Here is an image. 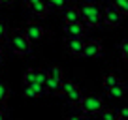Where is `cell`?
I'll use <instances>...</instances> for the list:
<instances>
[{"label":"cell","mask_w":128,"mask_h":120,"mask_svg":"<svg viewBox=\"0 0 128 120\" xmlns=\"http://www.w3.org/2000/svg\"><path fill=\"white\" fill-rule=\"evenodd\" d=\"M77 9H79V17L85 21L87 26L94 28V26H100L102 24V9L96 2H92V0L81 2V4L77 6Z\"/></svg>","instance_id":"obj_1"},{"label":"cell","mask_w":128,"mask_h":120,"mask_svg":"<svg viewBox=\"0 0 128 120\" xmlns=\"http://www.w3.org/2000/svg\"><path fill=\"white\" fill-rule=\"evenodd\" d=\"M10 47L15 55H21V56L32 55V43L28 41L24 30H21V28H15L10 32Z\"/></svg>","instance_id":"obj_2"},{"label":"cell","mask_w":128,"mask_h":120,"mask_svg":"<svg viewBox=\"0 0 128 120\" xmlns=\"http://www.w3.org/2000/svg\"><path fill=\"white\" fill-rule=\"evenodd\" d=\"M77 105H79L83 115H90V116L98 115V113L104 109V101H102L100 96H96V94H92V96H83Z\"/></svg>","instance_id":"obj_3"},{"label":"cell","mask_w":128,"mask_h":120,"mask_svg":"<svg viewBox=\"0 0 128 120\" xmlns=\"http://www.w3.org/2000/svg\"><path fill=\"white\" fill-rule=\"evenodd\" d=\"M60 94H64L66 100H68L70 103H74V105H77L81 101V98H83L81 88L77 86L74 81H66V79H62V83H60Z\"/></svg>","instance_id":"obj_4"},{"label":"cell","mask_w":128,"mask_h":120,"mask_svg":"<svg viewBox=\"0 0 128 120\" xmlns=\"http://www.w3.org/2000/svg\"><path fill=\"white\" fill-rule=\"evenodd\" d=\"M24 34H26V38H28V41H30V43H38V41L44 40L45 30H44V26H42L40 23L28 21L26 26H24Z\"/></svg>","instance_id":"obj_5"},{"label":"cell","mask_w":128,"mask_h":120,"mask_svg":"<svg viewBox=\"0 0 128 120\" xmlns=\"http://www.w3.org/2000/svg\"><path fill=\"white\" fill-rule=\"evenodd\" d=\"M122 17L124 15H120V13L109 4V6H106V9L102 11V24H106V26H119V24L122 23Z\"/></svg>","instance_id":"obj_6"},{"label":"cell","mask_w":128,"mask_h":120,"mask_svg":"<svg viewBox=\"0 0 128 120\" xmlns=\"http://www.w3.org/2000/svg\"><path fill=\"white\" fill-rule=\"evenodd\" d=\"M81 56H87V58H98V56H102V43H100V40L85 41Z\"/></svg>","instance_id":"obj_7"},{"label":"cell","mask_w":128,"mask_h":120,"mask_svg":"<svg viewBox=\"0 0 128 120\" xmlns=\"http://www.w3.org/2000/svg\"><path fill=\"white\" fill-rule=\"evenodd\" d=\"M83 38H66L64 41V51L72 56H81V51H83Z\"/></svg>","instance_id":"obj_8"},{"label":"cell","mask_w":128,"mask_h":120,"mask_svg":"<svg viewBox=\"0 0 128 120\" xmlns=\"http://www.w3.org/2000/svg\"><path fill=\"white\" fill-rule=\"evenodd\" d=\"M24 6H26V9L30 13H34L36 17H45L49 13V8L45 6L44 0H23Z\"/></svg>","instance_id":"obj_9"},{"label":"cell","mask_w":128,"mask_h":120,"mask_svg":"<svg viewBox=\"0 0 128 120\" xmlns=\"http://www.w3.org/2000/svg\"><path fill=\"white\" fill-rule=\"evenodd\" d=\"M47 94L44 84H38V83H24V88H23V96L24 98H40Z\"/></svg>","instance_id":"obj_10"},{"label":"cell","mask_w":128,"mask_h":120,"mask_svg":"<svg viewBox=\"0 0 128 120\" xmlns=\"http://www.w3.org/2000/svg\"><path fill=\"white\" fill-rule=\"evenodd\" d=\"M64 34H66V38H83L85 24H81V21H77V23H64Z\"/></svg>","instance_id":"obj_11"},{"label":"cell","mask_w":128,"mask_h":120,"mask_svg":"<svg viewBox=\"0 0 128 120\" xmlns=\"http://www.w3.org/2000/svg\"><path fill=\"white\" fill-rule=\"evenodd\" d=\"M62 17H64V23H77V21H81L77 6H66L62 9Z\"/></svg>","instance_id":"obj_12"},{"label":"cell","mask_w":128,"mask_h":120,"mask_svg":"<svg viewBox=\"0 0 128 120\" xmlns=\"http://www.w3.org/2000/svg\"><path fill=\"white\" fill-rule=\"evenodd\" d=\"M108 90V96L109 98H113V100H119V98H124L126 96V84L120 81L119 84H115V86H109V88H106Z\"/></svg>","instance_id":"obj_13"},{"label":"cell","mask_w":128,"mask_h":120,"mask_svg":"<svg viewBox=\"0 0 128 120\" xmlns=\"http://www.w3.org/2000/svg\"><path fill=\"white\" fill-rule=\"evenodd\" d=\"M60 83H62V81L47 77V81H45V90H47L49 94H60Z\"/></svg>","instance_id":"obj_14"},{"label":"cell","mask_w":128,"mask_h":120,"mask_svg":"<svg viewBox=\"0 0 128 120\" xmlns=\"http://www.w3.org/2000/svg\"><path fill=\"white\" fill-rule=\"evenodd\" d=\"M120 83V77L117 75V73H106L104 79H102V84H104V88H109V86H115V84Z\"/></svg>","instance_id":"obj_15"},{"label":"cell","mask_w":128,"mask_h":120,"mask_svg":"<svg viewBox=\"0 0 128 120\" xmlns=\"http://www.w3.org/2000/svg\"><path fill=\"white\" fill-rule=\"evenodd\" d=\"M8 98H10V88H8V84H6V83H0V109H2V111H4V107H6Z\"/></svg>","instance_id":"obj_16"},{"label":"cell","mask_w":128,"mask_h":120,"mask_svg":"<svg viewBox=\"0 0 128 120\" xmlns=\"http://www.w3.org/2000/svg\"><path fill=\"white\" fill-rule=\"evenodd\" d=\"M45 73H47V77H53V79H58V81L64 79V73H62V69H60V66H49V68L45 69Z\"/></svg>","instance_id":"obj_17"},{"label":"cell","mask_w":128,"mask_h":120,"mask_svg":"<svg viewBox=\"0 0 128 120\" xmlns=\"http://www.w3.org/2000/svg\"><path fill=\"white\" fill-rule=\"evenodd\" d=\"M49 9H64L68 6V0H44Z\"/></svg>","instance_id":"obj_18"},{"label":"cell","mask_w":128,"mask_h":120,"mask_svg":"<svg viewBox=\"0 0 128 120\" xmlns=\"http://www.w3.org/2000/svg\"><path fill=\"white\" fill-rule=\"evenodd\" d=\"M111 6L120 13V15H126L128 13V0H113Z\"/></svg>","instance_id":"obj_19"},{"label":"cell","mask_w":128,"mask_h":120,"mask_svg":"<svg viewBox=\"0 0 128 120\" xmlns=\"http://www.w3.org/2000/svg\"><path fill=\"white\" fill-rule=\"evenodd\" d=\"M98 115L102 116V120H113L117 116V113L113 111V109H102L100 113H98Z\"/></svg>","instance_id":"obj_20"},{"label":"cell","mask_w":128,"mask_h":120,"mask_svg":"<svg viewBox=\"0 0 128 120\" xmlns=\"http://www.w3.org/2000/svg\"><path fill=\"white\" fill-rule=\"evenodd\" d=\"M24 83H36V69L28 68L26 71H24V77H23Z\"/></svg>","instance_id":"obj_21"},{"label":"cell","mask_w":128,"mask_h":120,"mask_svg":"<svg viewBox=\"0 0 128 120\" xmlns=\"http://www.w3.org/2000/svg\"><path fill=\"white\" fill-rule=\"evenodd\" d=\"M45 81H47V73H45V69H36V83L45 86Z\"/></svg>","instance_id":"obj_22"},{"label":"cell","mask_w":128,"mask_h":120,"mask_svg":"<svg viewBox=\"0 0 128 120\" xmlns=\"http://www.w3.org/2000/svg\"><path fill=\"white\" fill-rule=\"evenodd\" d=\"M66 120H87V116L83 113H76V111H70L66 115Z\"/></svg>","instance_id":"obj_23"},{"label":"cell","mask_w":128,"mask_h":120,"mask_svg":"<svg viewBox=\"0 0 128 120\" xmlns=\"http://www.w3.org/2000/svg\"><path fill=\"white\" fill-rule=\"evenodd\" d=\"M8 38V24L0 19V41H4Z\"/></svg>","instance_id":"obj_24"},{"label":"cell","mask_w":128,"mask_h":120,"mask_svg":"<svg viewBox=\"0 0 128 120\" xmlns=\"http://www.w3.org/2000/svg\"><path fill=\"white\" fill-rule=\"evenodd\" d=\"M119 51H120V55H122V58L126 60V58H128V41H126V40H122V41H120Z\"/></svg>","instance_id":"obj_25"},{"label":"cell","mask_w":128,"mask_h":120,"mask_svg":"<svg viewBox=\"0 0 128 120\" xmlns=\"http://www.w3.org/2000/svg\"><path fill=\"white\" fill-rule=\"evenodd\" d=\"M117 116H120L122 120H128V107L124 105V107H120V111H119V115Z\"/></svg>","instance_id":"obj_26"},{"label":"cell","mask_w":128,"mask_h":120,"mask_svg":"<svg viewBox=\"0 0 128 120\" xmlns=\"http://www.w3.org/2000/svg\"><path fill=\"white\" fill-rule=\"evenodd\" d=\"M12 2H13V0H0V4H2V6H12Z\"/></svg>","instance_id":"obj_27"},{"label":"cell","mask_w":128,"mask_h":120,"mask_svg":"<svg viewBox=\"0 0 128 120\" xmlns=\"http://www.w3.org/2000/svg\"><path fill=\"white\" fill-rule=\"evenodd\" d=\"M0 120H6V115H4V111L0 109Z\"/></svg>","instance_id":"obj_28"},{"label":"cell","mask_w":128,"mask_h":120,"mask_svg":"<svg viewBox=\"0 0 128 120\" xmlns=\"http://www.w3.org/2000/svg\"><path fill=\"white\" fill-rule=\"evenodd\" d=\"M2 62H4V53L0 51V66H2Z\"/></svg>","instance_id":"obj_29"},{"label":"cell","mask_w":128,"mask_h":120,"mask_svg":"<svg viewBox=\"0 0 128 120\" xmlns=\"http://www.w3.org/2000/svg\"><path fill=\"white\" fill-rule=\"evenodd\" d=\"M113 120H122V118H120V116H115V118H113Z\"/></svg>","instance_id":"obj_30"},{"label":"cell","mask_w":128,"mask_h":120,"mask_svg":"<svg viewBox=\"0 0 128 120\" xmlns=\"http://www.w3.org/2000/svg\"><path fill=\"white\" fill-rule=\"evenodd\" d=\"M68 2H76V0H68Z\"/></svg>","instance_id":"obj_31"}]
</instances>
